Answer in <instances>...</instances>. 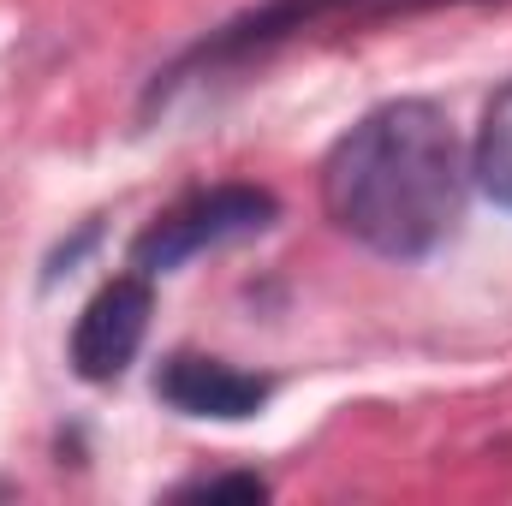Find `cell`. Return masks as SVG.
<instances>
[{
  "label": "cell",
  "instance_id": "cell-5",
  "mask_svg": "<svg viewBox=\"0 0 512 506\" xmlns=\"http://www.w3.org/2000/svg\"><path fill=\"white\" fill-rule=\"evenodd\" d=\"M274 381L251 376L227 358H203V352H173L155 376V399L179 417H203V423H245L268 405Z\"/></svg>",
  "mask_w": 512,
  "mask_h": 506
},
{
  "label": "cell",
  "instance_id": "cell-1",
  "mask_svg": "<svg viewBox=\"0 0 512 506\" xmlns=\"http://www.w3.org/2000/svg\"><path fill=\"white\" fill-rule=\"evenodd\" d=\"M334 233L387 262H423L465 221L471 155L453 114L429 96H393L334 137L316 173Z\"/></svg>",
  "mask_w": 512,
  "mask_h": 506
},
{
  "label": "cell",
  "instance_id": "cell-6",
  "mask_svg": "<svg viewBox=\"0 0 512 506\" xmlns=\"http://www.w3.org/2000/svg\"><path fill=\"white\" fill-rule=\"evenodd\" d=\"M471 185L495 209H512V78L483 108V126H477V143H471Z\"/></svg>",
  "mask_w": 512,
  "mask_h": 506
},
{
  "label": "cell",
  "instance_id": "cell-8",
  "mask_svg": "<svg viewBox=\"0 0 512 506\" xmlns=\"http://www.w3.org/2000/svg\"><path fill=\"white\" fill-rule=\"evenodd\" d=\"M417 6H459V0H411L405 12H417Z\"/></svg>",
  "mask_w": 512,
  "mask_h": 506
},
{
  "label": "cell",
  "instance_id": "cell-2",
  "mask_svg": "<svg viewBox=\"0 0 512 506\" xmlns=\"http://www.w3.org/2000/svg\"><path fill=\"white\" fill-rule=\"evenodd\" d=\"M364 6H393V12H405L411 0H262L251 12L227 18L221 30H209L203 42H191L173 66H161V72L149 78V90H143V114L167 108V102H173L185 84H197V78H215V72H227V66H245L256 54H268V48H280V42L316 30L322 18L364 12Z\"/></svg>",
  "mask_w": 512,
  "mask_h": 506
},
{
  "label": "cell",
  "instance_id": "cell-3",
  "mask_svg": "<svg viewBox=\"0 0 512 506\" xmlns=\"http://www.w3.org/2000/svg\"><path fill=\"white\" fill-rule=\"evenodd\" d=\"M274 221H280V197L268 185H209V191H191L185 203H173L167 215H155L131 239V268L149 274V280L179 274L191 256L256 239Z\"/></svg>",
  "mask_w": 512,
  "mask_h": 506
},
{
  "label": "cell",
  "instance_id": "cell-4",
  "mask_svg": "<svg viewBox=\"0 0 512 506\" xmlns=\"http://www.w3.org/2000/svg\"><path fill=\"white\" fill-rule=\"evenodd\" d=\"M149 316H155V292H149V274H114L72 322V376L78 381H120L131 370V358L143 352V334H149Z\"/></svg>",
  "mask_w": 512,
  "mask_h": 506
},
{
  "label": "cell",
  "instance_id": "cell-7",
  "mask_svg": "<svg viewBox=\"0 0 512 506\" xmlns=\"http://www.w3.org/2000/svg\"><path fill=\"white\" fill-rule=\"evenodd\" d=\"M173 501H268V483L256 471H215V477L179 483Z\"/></svg>",
  "mask_w": 512,
  "mask_h": 506
}]
</instances>
